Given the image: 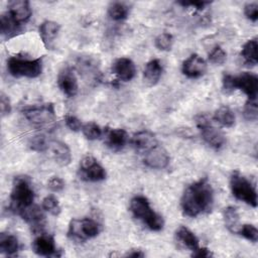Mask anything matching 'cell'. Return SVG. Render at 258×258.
Instances as JSON below:
<instances>
[{
  "mask_svg": "<svg viewBox=\"0 0 258 258\" xmlns=\"http://www.w3.org/2000/svg\"><path fill=\"white\" fill-rule=\"evenodd\" d=\"M257 39H249L242 47L241 50V56L244 59V61L248 64L254 66L258 61V56H257Z\"/></svg>",
  "mask_w": 258,
  "mask_h": 258,
  "instance_id": "cell-27",
  "label": "cell"
},
{
  "mask_svg": "<svg viewBox=\"0 0 258 258\" xmlns=\"http://www.w3.org/2000/svg\"><path fill=\"white\" fill-rule=\"evenodd\" d=\"M7 71L14 78H37L42 72V58L10 56L7 59Z\"/></svg>",
  "mask_w": 258,
  "mask_h": 258,
  "instance_id": "cell-4",
  "label": "cell"
},
{
  "mask_svg": "<svg viewBox=\"0 0 258 258\" xmlns=\"http://www.w3.org/2000/svg\"><path fill=\"white\" fill-rule=\"evenodd\" d=\"M64 123H66L67 127L74 132H78V131L82 130V127H83L81 121L74 115H66Z\"/></svg>",
  "mask_w": 258,
  "mask_h": 258,
  "instance_id": "cell-38",
  "label": "cell"
},
{
  "mask_svg": "<svg viewBox=\"0 0 258 258\" xmlns=\"http://www.w3.org/2000/svg\"><path fill=\"white\" fill-rule=\"evenodd\" d=\"M207 71L206 60L197 53L190 54L181 66V72L184 76L190 79L202 77Z\"/></svg>",
  "mask_w": 258,
  "mask_h": 258,
  "instance_id": "cell-13",
  "label": "cell"
},
{
  "mask_svg": "<svg viewBox=\"0 0 258 258\" xmlns=\"http://www.w3.org/2000/svg\"><path fill=\"white\" fill-rule=\"evenodd\" d=\"M105 168L92 155H86L80 162V178L87 181H101L106 178Z\"/></svg>",
  "mask_w": 258,
  "mask_h": 258,
  "instance_id": "cell-9",
  "label": "cell"
},
{
  "mask_svg": "<svg viewBox=\"0 0 258 258\" xmlns=\"http://www.w3.org/2000/svg\"><path fill=\"white\" fill-rule=\"evenodd\" d=\"M100 232V224L93 219H73L69 224L68 237L73 241L83 242L98 236Z\"/></svg>",
  "mask_w": 258,
  "mask_h": 258,
  "instance_id": "cell-6",
  "label": "cell"
},
{
  "mask_svg": "<svg viewBox=\"0 0 258 258\" xmlns=\"http://www.w3.org/2000/svg\"><path fill=\"white\" fill-rule=\"evenodd\" d=\"M47 150L51 152V157L60 166H67L72 161V153L69 146L59 140L48 141Z\"/></svg>",
  "mask_w": 258,
  "mask_h": 258,
  "instance_id": "cell-16",
  "label": "cell"
},
{
  "mask_svg": "<svg viewBox=\"0 0 258 258\" xmlns=\"http://www.w3.org/2000/svg\"><path fill=\"white\" fill-rule=\"evenodd\" d=\"M196 123L201 131L204 141L216 150L223 148L226 144V137L223 132L215 127L207 115L201 114L196 117Z\"/></svg>",
  "mask_w": 258,
  "mask_h": 258,
  "instance_id": "cell-7",
  "label": "cell"
},
{
  "mask_svg": "<svg viewBox=\"0 0 258 258\" xmlns=\"http://www.w3.org/2000/svg\"><path fill=\"white\" fill-rule=\"evenodd\" d=\"M112 72L117 76L120 81L128 82L135 77L136 68L134 62L130 58L119 57L114 61L112 66Z\"/></svg>",
  "mask_w": 258,
  "mask_h": 258,
  "instance_id": "cell-18",
  "label": "cell"
},
{
  "mask_svg": "<svg viewBox=\"0 0 258 258\" xmlns=\"http://www.w3.org/2000/svg\"><path fill=\"white\" fill-rule=\"evenodd\" d=\"M144 164L153 169H163L169 163V154L166 149L158 144L147 150Z\"/></svg>",
  "mask_w": 258,
  "mask_h": 258,
  "instance_id": "cell-11",
  "label": "cell"
},
{
  "mask_svg": "<svg viewBox=\"0 0 258 258\" xmlns=\"http://www.w3.org/2000/svg\"><path fill=\"white\" fill-rule=\"evenodd\" d=\"M8 13L20 25L25 24L32 15L30 4L26 0H13L8 2Z\"/></svg>",
  "mask_w": 258,
  "mask_h": 258,
  "instance_id": "cell-15",
  "label": "cell"
},
{
  "mask_svg": "<svg viewBox=\"0 0 258 258\" xmlns=\"http://www.w3.org/2000/svg\"><path fill=\"white\" fill-rule=\"evenodd\" d=\"M214 206V189L208 178H201L188 185L182 194V213L190 218L208 214Z\"/></svg>",
  "mask_w": 258,
  "mask_h": 258,
  "instance_id": "cell-1",
  "label": "cell"
},
{
  "mask_svg": "<svg viewBox=\"0 0 258 258\" xmlns=\"http://www.w3.org/2000/svg\"><path fill=\"white\" fill-rule=\"evenodd\" d=\"M33 201L34 190L29 177L25 175L15 177L10 194L9 210L16 215H20L33 205Z\"/></svg>",
  "mask_w": 258,
  "mask_h": 258,
  "instance_id": "cell-2",
  "label": "cell"
},
{
  "mask_svg": "<svg viewBox=\"0 0 258 258\" xmlns=\"http://www.w3.org/2000/svg\"><path fill=\"white\" fill-rule=\"evenodd\" d=\"M161 75H162V64L159 59L153 58L149 60L144 68V72H143L144 83L147 86L152 87L158 83Z\"/></svg>",
  "mask_w": 258,
  "mask_h": 258,
  "instance_id": "cell-21",
  "label": "cell"
},
{
  "mask_svg": "<svg viewBox=\"0 0 258 258\" xmlns=\"http://www.w3.org/2000/svg\"><path fill=\"white\" fill-rule=\"evenodd\" d=\"M82 132L84 136L89 140H96L100 138L103 133L101 127L95 122H88L84 124L82 127Z\"/></svg>",
  "mask_w": 258,
  "mask_h": 258,
  "instance_id": "cell-31",
  "label": "cell"
},
{
  "mask_svg": "<svg viewBox=\"0 0 258 258\" xmlns=\"http://www.w3.org/2000/svg\"><path fill=\"white\" fill-rule=\"evenodd\" d=\"M29 146L34 151H45L47 150L48 141L44 138V136H34L29 143Z\"/></svg>",
  "mask_w": 258,
  "mask_h": 258,
  "instance_id": "cell-36",
  "label": "cell"
},
{
  "mask_svg": "<svg viewBox=\"0 0 258 258\" xmlns=\"http://www.w3.org/2000/svg\"><path fill=\"white\" fill-rule=\"evenodd\" d=\"M0 110H1V116L5 117L6 115H9L11 112V103L6 94L1 92L0 95Z\"/></svg>",
  "mask_w": 258,
  "mask_h": 258,
  "instance_id": "cell-40",
  "label": "cell"
},
{
  "mask_svg": "<svg viewBox=\"0 0 258 258\" xmlns=\"http://www.w3.org/2000/svg\"><path fill=\"white\" fill-rule=\"evenodd\" d=\"M227 59L226 51L219 45L215 46L209 53V60L214 64H223Z\"/></svg>",
  "mask_w": 258,
  "mask_h": 258,
  "instance_id": "cell-34",
  "label": "cell"
},
{
  "mask_svg": "<svg viewBox=\"0 0 258 258\" xmlns=\"http://www.w3.org/2000/svg\"><path fill=\"white\" fill-rule=\"evenodd\" d=\"M234 90H241L248 100H257L258 95V78L252 73H242L239 76L233 77Z\"/></svg>",
  "mask_w": 258,
  "mask_h": 258,
  "instance_id": "cell-10",
  "label": "cell"
},
{
  "mask_svg": "<svg viewBox=\"0 0 258 258\" xmlns=\"http://www.w3.org/2000/svg\"><path fill=\"white\" fill-rule=\"evenodd\" d=\"M214 119L225 127H232L235 124L236 120L234 112L226 106H222L218 110H216L214 114Z\"/></svg>",
  "mask_w": 258,
  "mask_h": 258,
  "instance_id": "cell-28",
  "label": "cell"
},
{
  "mask_svg": "<svg viewBox=\"0 0 258 258\" xmlns=\"http://www.w3.org/2000/svg\"><path fill=\"white\" fill-rule=\"evenodd\" d=\"M126 256H127V257H144L145 254H144L141 250H136V249H134V250H131L130 252H128V253L126 254Z\"/></svg>",
  "mask_w": 258,
  "mask_h": 258,
  "instance_id": "cell-43",
  "label": "cell"
},
{
  "mask_svg": "<svg viewBox=\"0 0 258 258\" xmlns=\"http://www.w3.org/2000/svg\"><path fill=\"white\" fill-rule=\"evenodd\" d=\"M32 250L39 256H59V254H57L54 238L48 234L38 235L32 242Z\"/></svg>",
  "mask_w": 258,
  "mask_h": 258,
  "instance_id": "cell-14",
  "label": "cell"
},
{
  "mask_svg": "<svg viewBox=\"0 0 258 258\" xmlns=\"http://www.w3.org/2000/svg\"><path fill=\"white\" fill-rule=\"evenodd\" d=\"M178 4L182 5L183 7H194L197 10H202L207 5H209L210 2H207V1H180V2H178Z\"/></svg>",
  "mask_w": 258,
  "mask_h": 258,
  "instance_id": "cell-41",
  "label": "cell"
},
{
  "mask_svg": "<svg viewBox=\"0 0 258 258\" xmlns=\"http://www.w3.org/2000/svg\"><path fill=\"white\" fill-rule=\"evenodd\" d=\"M243 114L247 120L256 121L257 117H258L257 100H248L244 106Z\"/></svg>",
  "mask_w": 258,
  "mask_h": 258,
  "instance_id": "cell-35",
  "label": "cell"
},
{
  "mask_svg": "<svg viewBox=\"0 0 258 258\" xmlns=\"http://www.w3.org/2000/svg\"><path fill=\"white\" fill-rule=\"evenodd\" d=\"M230 187L237 200L253 208L257 207V192L254 185L237 170L230 177Z\"/></svg>",
  "mask_w": 258,
  "mask_h": 258,
  "instance_id": "cell-5",
  "label": "cell"
},
{
  "mask_svg": "<svg viewBox=\"0 0 258 258\" xmlns=\"http://www.w3.org/2000/svg\"><path fill=\"white\" fill-rule=\"evenodd\" d=\"M213 256V253L206 247H199L198 249H196L192 253V257H199V258H208Z\"/></svg>",
  "mask_w": 258,
  "mask_h": 258,
  "instance_id": "cell-42",
  "label": "cell"
},
{
  "mask_svg": "<svg viewBox=\"0 0 258 258\" xmlns=\"http://www.w3.org/2000/svg\"><path fill=\"white\" fill-rule=\"evenodd\" d=\"M130 211L136 219L140 220L151 231L162 230L164 226L162 217L150 207V204L145 197H134L130 201Z\"/></svg>",
  "mask_w": 258,
  "mask_h": 258,
  "instance_id": "cell-3",
  "label": "cell"
},
{
  "mask_svg": "<svg viewBox=\"0 0 258 258\" xmlns=\"http://www.w3.org/2000/svg\"><path fill=\"white\" fill-rule=\"evenodd\" d=\"M154 43L159 50H163V51L170 50L173 44V36L170 33L163 32L155 38Z\"/></svg>",
  "mask_w": 258,
  "mask_h": 258,
  "instance_id": "cell-32",
  "label": "cell"
},
{
  "mask_svg": "<svg viewBox=\"0 0 258 258\" xmlns=\"http://www.w3.org/2000/svg\"><path fill=\"white\" fill-rule=\"evenodd\" d=\"M60 26L57 22L52 20H45L39 26V35L47 48L52 46V43L59 32Z\"/></svg>",
  "mask_w": 258,
  "mask_h": 258,
  "instance_id": "cell-19",
  "label": "cell"
},
{
  "mask_svg": "<svg viewBox=\"0 0 258 258\" xmlns=\"http://www.w3.org/2000/svg\"><path fill=\"white\" fill-rule=\"evenodd\" d=\"M41 207L44 211L49 213L52 216H58L60 214V206L57 199L53 195L46 196L41 203Z\"/></svg>",
  "mask_w": 258,
  "mask_h": 258,
  "instance_id": "cell-30",
  "label": "cell"
},
{
  "mask_svg": "<svg viewBox=\"0 0 258 258\" xmlns=\"http://www.w3.org/2000/svg\"><path fill=\"white\" fill-rule=\"evenodd\" d=\"M0 27H1V34L5 39H10L16 36L22 30V25L16 22L8 12L1 15Z\"/></svg>",
  "mask_w": 258,
  "mask_h": 258,
  "instance_id": "cell-22",
  "label": "cell"
},
{
  "mask_svg": "<svg viewBox=\"0 0 258 258\" xmlns=\"http://www.w3.org/2000/svg\"><path fill=\"white\" fill-rule=\"evenodd\" d=\"M128 141L127 132L121 128L110 129L106 133V144L114 151L123 149Z\"/></svg>",
  "mask_w": 258,
  "mask_h": 258,
  "instance_id": "cell-20",
  "label": "cell"
},
{
  "mask_svg": "<svg viewBox=\"0 0 258 258\" xmlns=\"http://www.w3.org/2000/svg\"><path fill=\"white\" fill-rule=\"evenodd\" d=\"M22 112L30 123L38 126L49 124L55 119V110L51 103L26 107Z\"/></svg>",
  "mask_w": 258,
  "mask_h": 258,
  "instance_id": "cell-8",
  "label": "cell"
},
{
  "mask_svg": "<svg viewBox=\"0 0 258 258\" xmlns=\"http://www.w3.org/2000/svg\"><path fill=\"white\" fill-rule=\"evenodd\" d=\"M57 86L59 90L69 98L78 93V79L71 68H63L57 75Z\"/></svg>",
  "mask_w": 258,
  "mask_h": 258,
  "instance_id": "cell-12",
  "label": "cell"
},
{
  "mask_svg": "<svg viewBox=\"0 0 258 258\" xmlns=\"http://www.w3.org/2000/svg\"><path fill=\"white\" fill-rule=\"evenodd\" d=\"M245 16L252 22H256L258 19V4L255 2L248 3L244 7Z\"/></svg>",
  "mask_w": 258,
  "mask_h": 258,
  "instance_id": "cell-37",
  "label": "cell"
},
{
  "mask_svg": "<svg viewBox=\"0 0 258 258\" xmlns=\"http://www.w3.org/2000/svg\"><path fill=\"white\" fill-rule=\"evenodd\" d=\"M47 187L51 191H54V192L61 191L64 187V181L62 178H60L58 176H52L47 181Z\"/></svg>",
  "mask_w": 258,
  "mask_h": 258,
  "instance_id": "cell-39",
  "label": "cell"
},
{
  "mask_svg": "<svg viewBox=\"0 0 258 258\" xmlns=\"http://www.w3.org/2000/svg\"><path fill=\"white\" fill-rule=\"evenodd\" d=\"M42 207L32 205L28 209L24 210L19 216L31 227L33 232H39L44 226L45 216L42 211Z\"/></svg>",
  "mask_w": 258,
  "mask_h": 258,
  "instance_id": "cell-17",
  "label": "cell"
},
{
  "mask_svg": "<svg viewBox=\"0 0 258 258\" xmlns=\"http://www.w3.org/2000/svg\"><path fill=\"white\" fill-rule=\"evenodd\" d=\"M175 237L180 244H182L185 248L191 251H195L200 247L198 237L184 226H180L179 228H177V230L175 231Z\"/></svg>",
  "mask_w": 258,
  "mask_h": 258,
  "instance_id": "cell-24",
  "label": "cell"
},
{
  "mask_svg": "<svg viewBox=\"0 0 258 258\" xmlns=\"http://www.w3.org/2000/svg\"><path fill=\"white\" fill-rule=\"evenodd\" d=\"M129 7L122 2H114L108 8V15L115 21H120L127 18Z\"/></svg>",
  "mask_w": 258,
  "mask_h": 258,
  "instance_id": "cell-29",
  "label": "cell"
},
{
  "mask_svg": "<svg viewBox=\"0 0 258 258\" xmlns=\"http://www.w3.org/2000/svg\"><path fill=\"white\" fill-rule=\"evenodd\" d=\"M238 234L250 242L256 243L258 241V231L256 227L253 225H249V224L241 225L238 231Z\"/></svg>",
  "mask_w": 258,
  "mask_h": 258,
  "instance_id": "cell-33",
  "label": "cell"
},
{
  "mask_svg": "<svg viewBox=\"0 0 258 258\" xmlns=\"http://www.w3.org/2000/svg\"><path fill=\"white\" fill-rule=\"evenodd\" d=\"M131 144L138 150H148L157 144L156 137L150 131H139L131 138Z\"/></svg>",
  "mask_w": 258,
  "mask_h": 258,
  "instance_id": "cell-23",
  "label": "cell"
},
{
  "mask_svg": "<svg viewBox=\"0 0 258 258\" xmlns=\"http://www.w3.org/2000/svg\"><path fill=\"white\" fill-rule=\"evenodd\" d=\"M19 242L16 236L9 233L0 234V252L6 255H13L19 250Z\"/></svg>",
  "mask_w": 258,
  "mask_h": 258,
  "instance_id": "cell-25",
  "label": "cell"
},
{
  "mask_svg": "<svg viewBox=\"0 0 258 258\" xmlns=\"http://www.w3.org/2000/svg\"><path fill=\"white\" fill-rule=\"evenodd\" d=\"M223 217H224V222L226 228L234 234H238V231L241 227L240 225V218L239 214L234 207H227L224 209L223 212Z\"/></svg>",
  "mask_w": 258,
  "mask_h": 258,
  "instance_id": "cell-26",
  "label": "cell"
}]
</instances>
